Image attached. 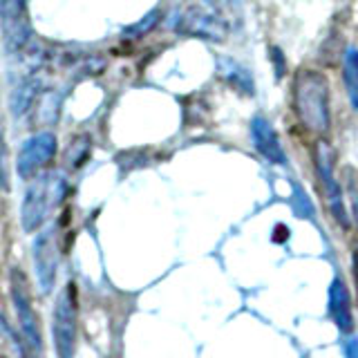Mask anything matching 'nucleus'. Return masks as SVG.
I'll list each match as a JSON object with an SVG mask.
<instances>
[{"instance_id":"obj_7","label":"nucleus","mask_w":358,"mask_h":358,"mask_svg":"<svg viewBox=\"0 0 358 358\" xmlns=\"http://www.w3.org/2000/svg\"><path fill=\"white\" fill-rule=\"evenodd\" d=\"M54 155H56V137L48 130L38 132L20 145L16 171L22 179H29L36 175L43 166H48Z\"/></svg>"},{"instance_id":"obj_16","label":"nucleus","mask_w":358,"mask_h":358,"mask_svg":"<svg viewBox=\"0 0 358 358\" xmlns=\"http://www.w3.org/2000/svg\"><path fill=\"white\" fill-rule=\"evenodd\" d=\"M87 152H90V141L85 137L76 139L74 143H70V150H67V162H70L74 168H78L87 157Z\"/></svg>"},{"instance_id":"obj_13","label":"nucleus","mask_w":358,"mask_h":358,"mask_svg":"<svg viewBox=\"0 0 358 358\" xmlns=\"http://www.w3.org/2000/svg\"><path fill=\"white\" fill-rule=\"evenodd\" d=\"M343 81L347 99H350L352 108L358 110V50L354 45H350L343 54Z\"/></svg>"},{"instance_id":"obj_14","label":"nucleus","mask_w":358,"mask_h":358,"mask_svg":"<svg viewBox=\"0 0 358 358\" xmlns=\"http://www.w3.org/2000/svg\"><path fill=\"white\" fill-rule=\"evenodd\" d=\"M291 208H294V213L296 215H300V217H307V220H313L316 217V208H313V204L309 201V197H307V193L302 190L298 184L294 186V195H291Z\"/></svg>"},{"instance_id":"obj_11","label":"nucleus","mask_w":358,"mask_h":358,"mask_svg":"<svg viewBox=\"0 0 358 358\" xmlns=\"http://www.w3.org/2000/svg\"><path fill=\"white\" fill-rule=\"evenodd\" d=\"M5 16V38L11 48H22L29 38V25L25 16V3L22 0H5L3 3Z\"/></svg>"},{"instance_id":"obj_6","label":"nucleus","mask_w":358,"mask_h":358,"mask_svg":"<svg viewBox=\"0 0 358 358\" xmlns=\"http://www.w3.org/2000/svg\"><path fill=\"white\" fill-rule=\"evenodd\" d=\"M11 300H14V307H16L18 327H20L22 336H25L27 345L41 354L43 352L41 322H38L36 311H34V307H31V298L27 294L25 280H22L20 271H14V275H11Z\"/></svg>"},{"instance_id":"obj_5","label":"nucleus","mask_w":358,"mask_h":358,"mask_svg":"<svg viewBox=\"0 0 358 358\" xmlns=\"http://www.w3.org/2000/svg\"><path fill=\"white\" fill-rule=\"evenodd\" d=\"M177 31L186 36L206 38V41H227L229 22L220 14L204 7H188L177 22Z\"/></svg>"},{"instance_id":"obj_18","label":"nucleus","mask_w":358,"mask_h":358,"mask_svg":"<svg viewBox=\"0 0 358 358\" xmlns=\"http://www.w3.org/2000/svg\"><path fill=\"white\" fill-rule=\"evenodd\" d=\"M3 327H5V334H7L9 338H11V343H14V350H16V354H18V356H22V358H25V356H27L25 347L20 345V338H18V336H14V331H11V327H9L7 318H3Z\"/></svg>"},{"instance_id":"obj_3","label":"nucleus","mask_w":358,"mask_h":358,"mask_svg":"<svg viewBox=\"0 0 358 358\" xmlns=\"http://www.w3.org/2000/svg\"><path fill=\"white\" fill-rule=\"evenodd\" d=\"M52 334L59 358H74L76 345V298L74 285L67 282L65 289L56 298L54 316H52Z\"/></svg>"},{"instance_id":"obj_20","label":"nucleus","mask_w":358,"mask_h":358,"mask_svg":"<svg viewBox=\"0 0 358 358\" xmlns=\"http://www.w3.org/2000/svg\"><path fill=\"white\" fill-rule=\"evenodd\" d=\"M354 278H356V287H358V251L354 253Z\"/></svg>"},{"instance_id":"obj_10","label":"nucleus","mask_w":358,"mask_h":358,"mask_svg":"<svg viewBox=\"0 0 358 358\" xmlns=\"http://www.w3.org/2000/svg\"><path fill=\"white\" fill-rule=\"evenodd\" d=\"M251 137H253V145L257 148V152L266 157L271 164H278V166L287 164V155H285L282 143L278 139V132L264 117H255L251 121Z\"/></svg>"},{"instance_id":"obj_4","label":"nucleus","mask_w":358,"mask_h":358,"mask_svg":"<svg viewBox=\"0 0 358 358\" xmlns=\"http://www.w3.org/2000/svg\"><path fill=\"white\" fill-rule=\"evenodd\" d=\"M313 157H316V168H318V175H320L324 197H327V206L331 210V215L336 217V222H338L343 229H347L350 227V215H347V208H345L341 184L334 175L336 155L331 150V145L327 141H318L316 150H313Z\"/></svg>"},{"instance_id":"obj_19","label":"nucleus","mask_w":358,"mask_h":358,"mask_svg":"<svg viewBox=\"0 0 358 358\" xmlns=\"http://www.w3.org/2000/svg\"><path fill=\"white\" fill-rule=\"evenodd\" d=\"M343 352L347 358H358V338L356 336H350V338L343 341Z\"/></svg>"},{"instance_id":"obj_1","label":"nucleus","mask_w":358,"mask_h":358,"mask_svg":"<svg viewBox=\"0 0 358 358\" xmlns=\"http://www.w3.org/2000/svg\"><path fill=\"white\" fill-rule=\"evenodd\" d=\"M294 108L298 119L311 132L324 134L331 126L329 83L320 72L300 70L294 81Z\"/></svg>"},{"instance_id":"obj_17","label":"nucleus","mask_w":358,"mask_h":358,"mask_svg":"<svg viewBox=\"0 0 358 358\" xmlns=\"http://www.w3.org/2000/svg\"><path fill=\"white\" fill-rule=\"evenodd\" d=\"M155 22H157V11H152L150 16H145V20H141V22H137L134 27H130L128 34H132V36H143V34L148 31V29L155 25Z\"/></svg>"},{"instance_id":"obj_9","label":"nucleus","mask_w":358,"mask_h":358,"mask_svg":"<svg viewBox=\"0 0 358 358\" xmlns=\"http://www.w3.org/2000/svg\"><path fill=\"white\" fill-rule=\"evenodd\" d=\"M329 318L338 327L341 334L354 331V313H352V300L350 291L341 275H336L329 285Z\"/></svg>"},{"instance_id":"obj_12","label":"nucleus","mask_w":358,"mask_h":358,"mask_svg":"<svg viewBox=\"0 0 358 358\" xmlns=\"http://www.w3.org/2000/svg\"><path fill=\"white\" fill-rule=\"evenodd\" d=\"M217 67H220L222 78H227L235 90H240V92L246 96H253L255 87H253V78H251L249 70H244V67L233 59H220Z\"/></svg>"},{"instance_id":"obj_2","label":"nucleus","mask_w":358,"mask_h":358,"mask_svg":"<svg viewBox=\"0 0 358 358\" xmlns=\"http://www.w3.org/2000/svg\"><path fill=\"white\" fill-rule=\"evenodd\" d=\"M65 179L56 173H48L43 177H36L29 184L25 197L20 206V222L25 231H36L43 227L50 213L61 204L65 195Z\"/></svg>"},{"instance_id":"obj_15","label":"nucleus","mask_w":358,"mask_h":358,"mask_svg":"<svg viewBox=\"0 0 358 358\" xmlns=\"http://www.w3.org/2000/svg\"><path fill=\"white\" fill-rule=\"evenodd\" d=\"M34 83H25V85H20L16 92H14V96H11V112L18 117V115H22L29 106H31V101H34Z\"/></svg>"},{"instance_id":"obj_8","label":"nucleus","mask_w":358,"mask_h":358,"mask_svg":"<svg viewBox=\"0 0 358 358\" xmlns=\"http://www.w3.org/2000/svg\"><path fill=\"white\" fill-rule=\"evenodd\" d=\"M34 268H36V280L43 294H50L54 289L56 271H59V251H56L54 231L41 233L34 240Z\"/></svg>"}]
</instances>
